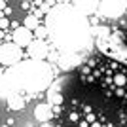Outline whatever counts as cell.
Instances as JSON below:
<instances>
[{"label": "cell", "instance_id": "6da1fadb", "mask_svg": "<svg viewBox=\"0 0 127 127\" xmlns=\"http://www.w3.org/2000/svg\"><path fill=\"white\" fill-rule=\"evenodd\" d=\"M21 48L15 46L13 42H8V44H2L0 46V63L6 64V66H13L21 61Z\"/></svg>", "mask_w": 127, "mask_h": 127}, {"label": "cell", "instance_id": "7a4b0ae2", "mask_svg": "<svg viewBox=\"0 0 127 127\" xmlns=\"http://www.w3.org/2000/svg\"><path fill=\"white\" fill-rule=\"evenodd\" d=\"M13 44L15 46H19V48H29L31 46V42L34 40V34H32L31 31H27L25 27H19V29H15L13 31Z\"/></svg>", "mask_w": 127, "mask_h": 127}, {"label": "cell", "instance_id": "3957f363", "mask_svg": "<svg viewBox=\"0 0 127 127\" xmlns=\"http://www.w3.org/2000/svg\"><path fill=\"white\" fill-rule=\"evenodd\" d=\"M29 55L32 57V61H38V59H44L48 55V46L44 40H32L31 46H29Z\"/></svg>", "mask_w": 127, "mask_h": 127}, {"label": "cell", "instance_id": "277c9868", "mask_svg": "<svg viewBox=\"0 0 127 127\" xmlns=\"http://www.w3.org/2000/svg\"><path fill=\"white\" fill-rule=\"evenodd\" d=\"M34 118H36L40 123H49V120L53 118V114H51V106L46 104V102L38 104L36 108H34Z\"/></svg>", "mask_w": 127, "mask_h": 127}, {"label": "cell", "instance_id": "5b68a950", "mask_svg": "<svg viewBox=\"0 0 127 127\" xmlns=\"http://www.w3.org/2000/svg\"><path fill=\"white\" fill-rule=\"evenodd\" d=\"M38 27H40V21H38V17L36 15H27L25 17V29L27 31H36Z\"/></svg>", "mask_w": 127, "mask_h": 127}, {"label": "cell", "instance_id": "8992f818", "mask_svg": "<svg viewBox=\"0 0 127 127\" xmlns=\"http://www.w3.org/2000/svg\"><path fill=\"white\" fill-rule=\"evenodd\" d=\"M61 102H63V95L49 91V106H61Z\"/></svg>", "mask_w": 127, "mask_h": 127}, {"label": "cell", "instance_id": "52a82bcc", "mask_svg": "<svg viewBox=\"0 0 127 127\" xmlns=\"http://www.w3.org/2000/svg\"><path fill=\"white\" fill-rule=\"evenodd\" d=\"M48 34H49V31H48L44 25H40L36 31H34V36H36V40H46V36H48Z\"/></svg>", "mask_w": 127, "mask_h": 127}, {"label": "cell", "instance_id": "ba28073f", "mask_svg": "<svg viewBox=\"0 0 127 127\" xmlns=\"http://www.w3.org/2000/svg\"><path fill=\"white\" fill-rule=\"evenodd\" d=\"M114 84H116L118 87L122 89L123 85L127 84V78H125V74H122V72H120V74H116V76H114Z\"/></svg>", "mask_w": 127, "mask_h": 127}, {"label": "cell", "instance_id": "9c48e42d", "mask_svg": "<svg viewBox=\"0 0 127 127\" xmlns=\"http://www.w3.org/2000/svg\"><path fill=\"white\" fill-rule=\"evenodd\" d=\"M10 106H11V108H15V110H19V108H23V106H25V102H23L19 97H13V99L10 101Z\"/></svg>", "mask_w": 127, "mask_h": 127}, {"label": "cell", "instance_id": "30bf717a", "mask_svg": "<svg viewBox=\"0 0 127 127\" xmlns=\"http://www.w3.org/2000/svg\"><path fill=\"white\" fill-rule=\"evenodd\" d=\"M85 123L89 125V123H95V114H87L85 116Z\"/></svg>", "mask_w": 127, "mask_h": 127}, {"label": "cell", "instance_id": "8fae6325", "mask_svg": "<svg viewBox=\"0 0 127 127\" xmlns=\"http://www.w3.org/2000/svg\"><path fill=\"white\" fill-rule=\"evenodd\" d=\"M6 27H10V21L2 17V19H0V29H6Z\"/></svg>", "mask_w": 127, "mask_h": 127}, {"label": "cell", "instance_id": "7c38bea8", "mask_svg": "<svg viewBox=\"0 0 127 127\" xmlns=\"http://www.w3.org/2000/svg\"><path fill=\"white\" fill-rule=\"evenodd\" d=\"M51 114L59 116V114H61V106H51Z\"/></svg>", "mask_w": 127, "mask_h": 127}, {"label": "cell", "instance_id": "4fadbf2b", "mask_svg": "<svg viewBox=\"0 0 127 127\" xmlns=\"http://www.w3.org/2000/svg\"><path fill=\"white\" fill-rule=\"evenodd\" d=\"M70 120H72V122H78V114H76V112H72V114H70Z\"/></svg>", "mask_w": 127, "mask_h": 127}, {"label": "cell", "instance_id": "5bb4252c", "mask_svg": "<svg viewBox=\"0 0 127 127\" xmlns=\"http://www.w3.org/2000/svg\"><path fill=\"white\" fill-rule=\"evenodd\" d=\"M80 127H89V125H87L85 122H80Z\"/></svg>", "mask_w": 127, "mask_h": 127}, {"label": "cell", "instance_id": "9a60e30c", "mask_svg": "<svg viewBox=\"0 0 127 127\" xmlns=\"http://www.w3.org/2000/svg\"><path fill=\"white\" fill-rule=\"evenodd\" d=\"M91 127H101V125H99V123L95 122V123H91Z\"/></svg>", "mask_w": 127, "mask_h": 127}, {"label": "cell", "instance_id": "2e32d148", "mask_svg": "<svg viewBox=\"0 0 127 127\" xmlns=\"http://www.w3.org/2000/svg\"><path fill=\"white\" fill-rule=\"evenodd\" d=\"M42 127H53V125H49V123H42Z\"/></svg>", "mask_w": 127, "mask_h": 127}]
</instances>
